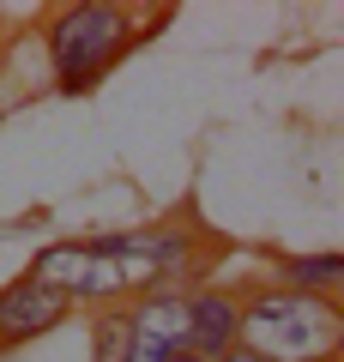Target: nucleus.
<instances>
[{
    "mask_svg": "<svg viewBox=\"0 0 344 362\" xmlns=\"http://www.w3.org/2000/svg\"><path fill=\"white\" fill-rule=\"evenodd\" d=\"M344 344V314L332 296H296V290H254L242 302V350L260 362H332Z\"/></svg>",
    "mask_w": 344,
    "mask_h": 362,
    "instance_id": "obj_1",
    "label": "nucleus"
},
{
    "mask_svg": "<svg viewBox=\"0 0 344 362\" xmlns=\"http://www.w3.org/2000/svg\"><path fill=\"white\" fill-rule=\"evenodd\" d=\"M127 49H133V13L115 6V0L67 6V13L49 25V66H55V78H61L67 97L91 90Z\"/></svg>",
    "mask_w": 344,
    "mask_h": 362,
    "instance_id": "obj_2",
    "label": "nucleus"
},
{
    "mask_svg": "<svg viewBox=\"0 0 344 362\" xmlns=\"http://www.w3.org/2000/svg\"><path fill=\"white\" fill-rule=\"evenodd\" d=\"M30 278H37V284H49V290H61L67 302H97V308H109V302H121V296H139L133 272L121 266L103 242H61V247H42L37 266H30Z\"/></svg>",
    "mask_w": 344,
    "mask_h": 362,
    "instance_id": "obj_3",
    "label": "nucleus"
},
{
    "mask_svg": "<svg viewBox=\"0 0 344 362\" xmlns=\"http://www.w3.org/2000/svg\"><path fill=\"white\" fill-rule=\"evenodd\" d=\"M188 350V290H145L127 308V362H176Z\"/></svg>",
    "mask_w": 344,
    "mask_h": 362,
    "instance_id": "obj_4",
    "label": "nucleus"
},
{
    "mask_svg": "<svg viewBox=\"0 0 344 362\" xmlns=\"http://www.w3.org/2000/svg\"><path fill=\"white\" fill-rule=\"evenodd\" d=\"M236 344H242V296L224 284L188 290V350L205 362H224Z\"/></svg>",
    "mask_w": 344,
    "mask_h": 362,
    "instance_id": "obj_5",
    "label": "nucleus"
},
{
    "mask_svg": "<svg viewBox=\"0 0 344 362\" xmlns=\"http://www.w3.org/2000/svg\"><path fill=\"white\" fill-rule=\"evenodd\" d=\"M67 314H73V302H67L61 290L37 284V278L25 272L18 284L0 290V350H6V344H30V338L55 332Z\"/></svg>",
    "mask_w": 344,
    "mask_h": 362,
    "instance_id": "obj_6",
    "label": "nucleus"
},
{
    "mask_svg": "<svg viewBox=\"0 0 344 362\" xmlns=\"http://www.w3.org/2000/svg\"><path fill=\"white\" fill-rule=\"evenodd\" d=\"M338 284H344V259L338 254L278 259V290H296V296H332Z\"/></svg>",
    "mask_w": 344,
    "mask_h": 362,
    "instance_id": "obj_7",
    "label": "nucleus"
},
{
    "mask_svg": "<svg viewBox=\"0 0 344 362\" xmlns=\"http://www.w3.org/2000/svg\"><path fill=\"white\" fill-rule=\"evenodd\" d=\"M91 362H127V308L97 314V350H91Z\"/></svg>",
    "mask_w": 344,
    "mask_h": 362,
    "instance_id": "obj_8",
    "label": "nucleus"
},
{
    "mask_svg": "<svg viewBox=\"0 0 344 362\" xmlns=\"http://www.w3.org/2000/svg\"><path fill=\"white\" fill-rule=\"evenodd\" d=\"M224 362H260V356H254V350H242V344H236V350H229Z\"/></svg>",
    "mask_w": 344,
    "mask_h": 362,
    "instance_id": "obj_9",
    "label": "nucleus"
},
{
    "mask_svg": "<svg viewBox=\"0 0 344 362\" xmlns=\"http://www.w3.org/2000/svg\"><path fill=\"white\" fill-rule=\"evenodd\" d=\"M176 362H205V356H193V350H181V356H176Z\"/></svg>",
    "mask_w": 344,
    "mask_h": 362,
    "instance_id": "obj_10",
    "label": "nucleus"
}]
</instances>
